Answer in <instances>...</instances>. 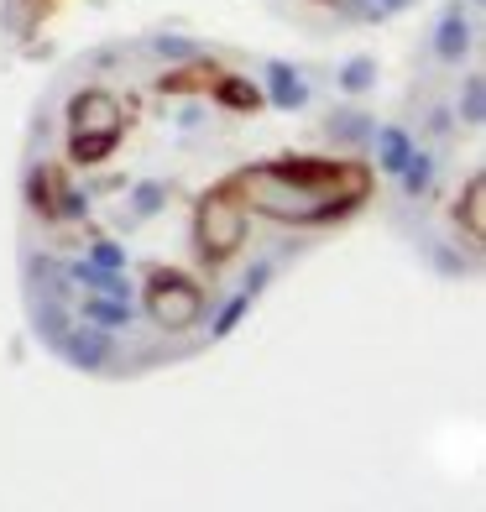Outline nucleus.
Masks as SVG:
<instances>
[{"instance_id":"nucleus-1","label":"nucleus","mask_w":486,"mask_h":512,"mask_svg":"<svg viewBox=\"0 0 486 512\" xmlns=\"http://www.w3.org/2000/svg\"><path fill=\"white\" fill-rule=\"evenodd\" d=\"M225 183L251 215L283 225H330L361 209V199L372 194V168L351 157H272L230 173Z\"/></svg>"},{"instance_id":"nucleus-2","label":"nucleus","mask_w":486,"mask_h":512,"mask_svg":"<svg viewBox=\"0 0 486 512\" xmlns=\"http://www.w3.org/2000/svg\"><path fill=\"white\" fill-rule=\"evenodd\" d=\"M121 131H126V110L110 89H79L68 100V157L79 168L105 162L115 152V142H121Z\"/></svg>"},{"instance_id":"nucleus-3","label":"nucleus","mask_w":486,"mask_h":512,"mask_svg":"<svg viewBox=\"0 0 486 512\" xmlns=\"http://www.w3.org/2000/svg\"><path fill=\"white\" fill-rule=\"evenodd\" d=\"M241 241H246V204L230 194V183H220L194 209V251H199V262L220 267L241 251Z\"/></svg>"},{"instance_id":"nucleus-4","label":"nucleus","mask_w":486,"mask_h":512,"mask_svg":"<svg viewBox=\"0 0 486 512\" xmlns=\"http://www.w3.org/2000/svg\"><path fill=\"white\" fill-rule=\"evenodd\" d=\"M199 314H204V288L194 283V277L168 272V267H157L147 277V319L152 324L178 335V330H189V324H199Z\"/></svg>"},{"instance_id":"nucleus-5","label":"nucleus","mask_w":486,"mask_h":512,"mask_svg":"<svg viewBox=\"0 0 486 512\" xmlns=\"http://www.w3.org/2000/svg\"><path fill=\"white\" fill-rule=\"evenodd\" d=\"M53 351H58L68 366H79V371H105L110 356H115V345H110L105 330H95V324H68Z\"/></svg>"},{"instance_id":"nucleus-6","label":"nucleus","mask_w":486,"mask_h":512,"mask_svg":"<svg viewBox=\"0 0 486 512\" xmlns=\"http://www.w3.org/2000/svg\"><path fill=\"white\" fill-rule=\"evenodd\" d=\"M267 100H272L277 110H304V105H309V84H304V74H298L293 63L272 58V63H267Z\"/></svg>"},{"instance_id":"nucleus-7","label":"nucleus","mask_w":486,"mask_h":512,"mask_svg":"<svg viewBox=\"0 0 486 512\" xmlns=\"http://www.w3.org/2000/svg\"><path fill=\"white\" fill-rule=\"evenodd\" d=\"M79 319H84V324H95V330H105V335H115V330H126V324L136 319V304H131V298H100V293H84Z\"/></svg>"},{"instance_id":"nucleus-8","label":"nucleus","mask_w":486,"mask_h":512,"mask_svg":"<svg viewBox=\"0 0 486 512\" xmlns=\"http://www.w3.org/2000/svg\"><path fill=\"white\" fill-rule=\"evenodd\" d=\"M434 53L445 58V63H460V58L471 53V21L460 16V6H450L445 21L434 27Z\"/></svg>"},{"instance_id":"nucleus-9","label":"nucleus","mask_w":486,"mask_h":512,"mask_svg":"<svg viewBox=\"0 0 486 512\" xmlns=\"http://www.w3.org/2000/svg\"><path fill=\"white\" fill-rule=\"evenodd\" d=\"M455 220L466 230V241H486V178L481 173L466 178V199L455 204Z\"/></svg>"},{"instance_id":"nucleus-10","label":"nucleus","mask_w":486,"mask_h":512,"mask_svg":"<svg viewBox=\"0 0 486 512\" xmlns=\"http://www.w3.org/2000/svg\"><path fill=\"white\" fill-rule=\"evenodd\" d=\"M324 131H330V142H340V147H372L377 121H372V115H361V110H340V115L324 121Z\"/></svg>"},{"instance_id":"nucleus-11","label":"nucleus","mask_w":486,"mask_h":512,"mask_svg":"<svg viewBox=\"0 0 486 512\" xmlns=\"http://www.w3.org/2000/svg\"><path fill=\"white\" fill-rule=\"evenodd\" d=\"M210 95H215V105H225V110H241V115H251V110L262 105V89L251 84V79H241V74H220Z\"/></svg>"},{"instance_id":"nucleus-12","label":"nucleus","mask_w":486,"mask_h":512,"mask_svg":"<svg viewBox=\"0 0 486 512\" xmlns=\"http://www.w3.org/2000/svg\"><path fill=\"white\" fill-rule=\"evenodd\" d=\"M372 147H377V168L392 173V178L403 173V162H408V152H413L408 131H398V126H377V131H372Z\"/></svg>"},{"instance_id":"nucleus-13","label":"nucleus","mask_w":486,"mask_h":512,"mask_svg":"<svg viewBox=\"0 0 486 512\" xmlns=\"http://www.w3.org/2000/svg\"><path fill=\"white\" fill-rule=\"evenodd\" d=\"M27 204L42 220H58V173L53 168H32L27 173Z\"/></svg>"},{"instance_id":"nucleus-14","label":"nucleus","mask_w":486,"mask_h":512,"mask_svg":"<svg viewBox=\"0 0 486 512\" xmlns=\"http://www.w3.org/2000/svg\"><path fill=\"white\" fill-rule=\"evenodd\" d=\"M398 178H403V189H408L413 199H419V194L429 189V183H434V157H429V152H419V147H413V152H408V162H403V173H398Z\"/></svg>"},{"instance_id":"nucleus-15","label":"nucleus","mask_w":486,"mask_h":512,"mask_svg":"<svg viewBox=\"0 0 486 512\" xmlns=\"http://www.w3.org/2000/svg\"><path fill=\"white\" fill-rule=\"evenodd\" d=\"M147 48L157 58H173V63H204V48H199V42H189V37H152Z\"/></svg>"},{"instance_id":"nucleus-16","label":"nucleus","mask_w":486,"mask_h":512,"mask_svg":"<svg viewBox=\"0 0 486 512\" xmlns=\"http://www.w3.org/2000/svg\"><path fill=\"white\" fill-rule=\"evenodd\" d=\"M372 84H377V63L372 58H351L340 68V89H345V95H366Z\"/></svg>"},{"instance_id":"nucleus-17","label":"nucleus","mask_w":486,"mask_h":512,"mask_svg":"<svg viewBox=\"0 0 486 512\" xmlns=\"http://www.w3.org/2000/svg\"><path fill=\"white\" fill-rule=\"evenodd\" d=\"M246 309H251V293L241 288L236 298H230V304L215 314V324H210V340H225V335H236V324L246 319Z\"/></svg>"},{"instance_id":"nucleus-18","label":"nucleus","mask_w":486,"mask_h":512,"mask_svg":"<svg viewBox=\"0 0 486 512\" xmlns=\"http://www.w3.org/2000/svg\"><path fill=\"white\" fill-rule=\"evenodd\" d=\"M162 199H168V189H162L157 178H142V183L131 189V215H136V220L157 215V209H162Z\"/></svg>"},{"instance_id":"nucleus-19","label":"nucleus","mask_w":486,"mask_h":512,"mask_svg":"<svg viewBox=\"0 0 486 512\" xmlns=\"http://www.w3.org/2000/svg\"><path fill=\"white\" fill-rule=\"evenodd\" d=\"M460 121H466V126H481L486 121V79L481 74L466 79V95H460Z\"/></svg>"},{"instance_id":"nucleus-20","label":"nucleus","mask_w":486,"mask_h":512,"mask_svg":"<svg viewBox=\"0 0 486 512\" xmlns=\"http://www.w3.org/2000/svg\"><path fill=\"white\" fill-rule=\"evenodd\" d=\"M89 215V199L79 189H68V183H58V220H84Z\"/></svg>"},{"instance_id":"nucleus-21","label":"nucleus","mask_w":486,"mask_h":512,"mask_svg":"<svg viewBox=\"0 0 486 512\" xmlns=\"http://www.w3.org/2000/svg\"><path fill=\"white\" fill-rule=\"evenodd\" d=\"M89 262H100V267H115V272H121V267H126V251L115 246V241H95V256H89Z\"/></svg>"},{"instance_id":"nucleus-22","label":"nucleus","mask_w":486,"mask_h":512,"mask_svg":"<svg viewBox=\"0 0 486 512\" xmlns=\"http://www.w3.org/2000/svg\"><path fill=\"white\" fill-rule=\"evenodd\" d=\"M267 272H272V262H257V267L246 272V293H251V298L262 293V283H267Z\"/></svg>"},{"instance_id":"nucleus-23","label":"nucleus","mask_w":486,"mask_h":512,"mask_svg":"<svg viewBox=\"0 0 486 512\" xmlns=\"http://www.w3.org/2000/svg\"><path fill=\"white\" fill-rule=\"evenodd\" d=\"M408 0H377V11H403Z\"/></svg>"},{"instance_id":"nucleus-24","label":"nucleus","mask_w":486,"mask_h":512,"mask_svg":"<svg viewBox=\"0 0 486 512\" xmlns=\"http://www.w3.org/2000/svg\"><path fill=\"white\" fill-rule=\"evenodd\" d=\"M324 6H330V0H324Z\"/></svg>"},{"instance_id":"nucleus-25","label":"nucleus","mask_w":486,"mask_h":512,"mask_svg":"<svg viewBox=\"0 0 486 512\" xmlns=\"http://www.w3.org/2000/svg\"><path fill=\"white\" fill-rule=\"evenodd\" d=\"M476 6H481V0H476Z\"/></svg>"}]
</instances>
